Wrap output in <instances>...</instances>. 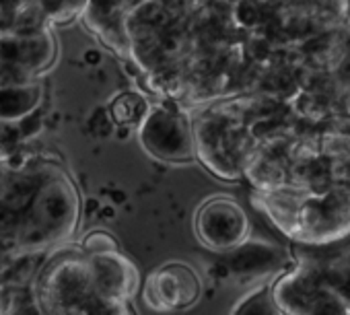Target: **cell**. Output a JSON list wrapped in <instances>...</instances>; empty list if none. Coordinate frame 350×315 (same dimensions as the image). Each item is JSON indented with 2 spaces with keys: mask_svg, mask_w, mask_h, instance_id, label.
I'll return each mask as SVG.
<instances>
[{
  "mask_svg": "<svg viewBox=\"0 0 350 315\" xmlns=\"http://www.w3.org/2000/svg\"><path fill=\"white\" fill-rule=\"evenodd\" d=\"M140 144L161 161L182 163L196 154V134L182 107L173 101L150 105L140 122Z\"/></svg>",
  "mask_w": 350,
  "mask_h": 315,
  "instance_id": "6da1fadb",
  "label": "cell"
},
{
  "mask_svg": "<svg viewBox=\"0 0 350 315\" xmlns=\"http://www.w3.org/2000/svg\"><path fill=\"white\" fill-rule=\"evenodd\" d=\"M196 233L206 247L225 254L247 239L250 221L235 200L211 198L196 213Z\"/></svg>",
  "mask_w": 350,
  "mask_h": 315,
  "instance_id": "7a4b0ae2",
  "label": "cell"
},
{
  "mask_svg": "<svg viewBox=\"0 0 350 315\" xmlns=\"http://www.w3.org/2000/svg\"><path fill=\"white\" fill-rule=\"evenodd\" d=\"M202 292L198 274L186 264H167L148 276L146 301L154 309L173 311L192 307Z\"/></svg>",
  "mask_w": 350,
  "mask_h": 315,
  "instance_id": "3957f363",
  "label": "cell"
},
{
  "mask_svg": "<svg viewBox=\"0 0 350 315\" xmlns=\"http://www.w3.org/2000/svg\"><path fill=\"white\" fill-rule=\"evenodd\" d=\"M225 264L233 274H262L280 264V251L270 243L245 239L237 247L225 251Z\"/></svg>",
  "mask_w": 350,
  "mask_h": 315,
  "instance_id": "277c9868",
  "label": "cell"
},
{
  "mask_svg": "<svg viewBox=\"0 0 350 315\" xmlns=\"http://www.w3.org/2000/svg\"><path fill=\"white\" fill-rule=\"evenodd\" d=\"M52 54V46L46 36L29 33L0 40V60H11L25 68H38L46 64Z\"/></svg>",
  "mask_w": 350,
  "mask_h": 315,
  "instance_id": "5b68a950",
  "label": "cell"
},
{
  "mask_svg": "<svg viewBox=\"0 0 350 315\" xmlns=\"http://www.w3.org/2000/svg\"><path fill=\"white\" fill-rule=\"evenodd\" d=\"M93 286H97V295L105 301H116L118 297L132 292V284H136V272L126 264L103 258L97 260L93 270Z\"/></svg>",
  "mask_w": 350,
  "mask_h": 315,
  "instance_id": "8992f818",
  "label": "cell"
},
{
  "mask_svg": "<svg viewBox=\"0 0 350 315\" xmlns=\"http://www.w3.org/2000/svg\"><path fill=\"white\" fill-rule=\"evenodd\" d=\"M93 284V274L81 266H66L58 274V295L68 303V305H81L89 297V286ZM75 307V311H77Z\"/></svg>",
  "mask_w": 350,
  "mask_h": 315,
  "instance_id": "52a82bcc",
  "label": "cell"
},
{
  "mask_svg": "<svg viewBox=\"0 0 350 315\" xmlns=\"http://www.w3.org/2000/svg\"><path fill=\"white\" fill-rule=\"evenodd\" d=\"M68 213H70L68 196L60 188H52L44 194L42 206L31 221H36L46 233H50L54 227L62 225L68 219Z\"/></svg>",
  "mask_w": 350,
  "mask_h": 315,
  "instance_id": "ba28073f",
  "label": "cell"
},
{
  "mask_svg": "<svg viewBox=\"0 0 350 315\" xmlns=\"http://www.w3.org/2000/svg\"><path fill=\"white\" fill-rule=\"evenodd\" d=\"M148 107L150 105L146 103V99L142 95L122 93L111 101L109 113L118 126H136L144 120V115L148 113Z\"/></svg>",
  "mask_w": 350,
  "mask_h": 315,
  "instance_id": "9c48e42d",
  "label": "cell"
},
{
  "mask_svg": "<svg viewBox=\"0 0 350 315\" xmlns=\"http://www.w3.org/2000/svg\"><path fill=\"white\" fill-rule=\"evenodd\" d=\"M38 182L31 178H23V176H13L7 178L0 186V202L15 208V210H25L29 206V202L33 200V196L38 194Z\"/></svg>",
  "mask_w": 350,
  "mask_h": 315,
  "instance_id": "30bf717a",
  "label": "cell"
},
{
  "mask_svg": "<svg viewBox=\"0 0 350 315\" xmlns=\"http://www.w3.org/2000/svg\"><path fill=\"white\" fill-rule=\"evenodd\" d=\"M38 101V93L23 85L0 89V118H15L31 109Z\"/></svg>",
  "mask_w": 350,
  "mask_h": 315,
  "instance_id": "8fae6325",
  "label": "cell"
},
{
  "mask_svg": "<svg viewBox=\"0 0 350 315\" xmlns=\"http://www.w3.org/2000/svg\"><path fill=\"white\" fill-rule=\"evenodd\" d=\"M27 83V68L23 64L0 60V89L7 87H19Z\"/></svg>",
  "mask_w": 350,
  "mask_h": 315,
  "instance_id": "7c38bea8",
  "label": "cell"
},
{
  "mask_svg": "<svg viewBox=\"0 0 350 315\" xmlns=\"http://www.w3.org/2000/svg\"><path fill=\"white\" fill-rule=\"evenodd\" d=\"M44 11H40V9H25V11H21L17 17H15V25H13V29H15V33L17 36H29V33H38V25H40V15H42Z\"/></svg>",
  "mask_w": 350,
  "mask_h": 315,
  "instance_id": "4fadbf2b",
  "label": "cell"
},
{
  "mask_svg": "<svg viewBox=\"0 0 350 315\" xmlns=\"http://www.w3.org/2000/svg\"><path fill=\"white\" fill-rule=\"evenodd\" d=\"M19 210L0 202V235H9L19 227Z\"/></svg>",
  "mask_w": 350,
  "mask_h": 315,
  "instance_id": "5bb4252c",
  "label": "cell"
},
{
  "mask_svg": "<svg viewBox=\"0 0 350 315\" xmlns=\"http://www.w3.org/2000/svg\"><path fill=\"white\" fill-rule=\"evenodd\" d=\"M42 128H44V122H42V109H36V111L27 113V115L23 118V122L19 124L21 136H33V134H38Z\"/></svg>",
  "mask_w": 350,
  "mask_h": 315,
  "instance_id": "9a60e30c",
  "label": "cell"
},
{
  "mask_svg": "<svg viewBox=\"0 0 350 315\" xmlns=\"http://www.w3.org/2000/svg\"><path fill=\"white\" fill-rule=\"evenodd\" d=\"M247 301H250V303H264V301H266V292H264V290H258V292H254ZM254 309H256L254 305H247V307H241V309H237V311H239V313H247V311H254ZM256 311H258V313H268L270 309L264 305V307H260V309H256Z\"/></svg>",
  "mask_w": 350,
  "mask_h": 315,
  "instance_id": "2e32d148",
  "label": "cell"
},
{
  "mask_svg": "<svg viewBox=\"0 0 350 315\" xmlns=\"http://www.w3.org/2000/svg\"><path fill=\"white\" fill-rule=\"evenodd\" d=\"M91 128H93L97 134H107V132H109V124H107L105 111H97V113L91 118Z\"/></svg>",
  "mask_w": 350,
  "mask_h": 315,
  "instance_id": "e0dca14e",
  "label": "cell"
},
{
  "mask_svg": "<svg viewBox=\"0 0 350 315\" xmlns=\"http://www.w3.org/2000/svg\"><path fill=\"white\" fill-rule=\"evenodd\" d=\"M66 7V0H42V11L48 15H56Z\"/></svg>",
  "mask_w": 350,
  "mask_h": 315,
  "instance_id": "ac0fdd59",
  "label": "cell"
},
{
  "mask_svg": "<svg viewBox=\"0 0 350 315\" xmlns=\"http://www.w3.org/2000/svg\"><path fill=\"white\" fill-rule=\"evenodd\" d=\"M25 0H0V11H7V13H13L17 11Z\"/></svg>",
  "mask_w": 350,
  "mask_h": 315,
  "instance_id": "d6986e66",
  "label": "cell"
},
{
  "mask_svg": "<svg viewBox=\"0 0 350 315\" xmlns=\"http://www.w3.org/2000/svg\"><path fill=\"white\" fill-rule=\"evenodd\" d=\"M85 60H87L89 64H97V62L101 60V54H99L97 50H89V52L85 54Z\"/></svg>",
  "mask_w": 350,
  "mask_h": 315,
  "instance_id": "ffe728a7",
  "label": "cell"
},
{
  "mask_svg": "<svg viewBox=\"0 0 350 315\" xmlns=\"http://www.w3.org/2000/svg\"><path fill=\"white\" fill-rule=\"evenodd\" d=\"M95 210H99V204H97L95 200H89V202H87V213L91 215V213H95Z\"/></svg>",
  "mask_w": 350,
  "mask_h": 315,
  "instance_id": "44dd1931",
  "label": "cell"
},
{
  "mask_svg": "<svg viewBox=\"0 0 350 315\" xmlns=\"http://www.w3.org/2000/svg\"><path fill=\"white\" fill-rule=\"evenodd\" d=\"M124 3H126V7L134 9L136 5H140V3H142V0H124Z\"/></svg>",
  "mask_w": 350,
  "mask_h": 315,
  "instance_id": "7402d4cb",
  "label": "cell"
}]
</instances>
